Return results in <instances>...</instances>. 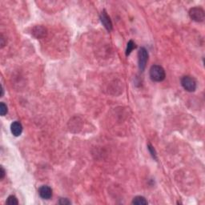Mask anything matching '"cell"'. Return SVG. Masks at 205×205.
<instances>
[{
  "label": "cell",
  "mask_w": 205,
  "mask_h": 205,
  "mask_svg": "<svg viewBox=\"0 0 205 205\" xmlns=\"http://www.w3.org/2000/svg\"><path fill=\"white\" fill-rule=\"evenodd\" d=\"M150 78L154 82H161L165 79V72L164 69L159 65H153L150 68Z\"/></svg>",
  "instance_id": "obj_1"
},
{
  "label": "cell",
  "mask_w": 205,
  "mask_h": 205,
  "mask_svg": "<svg viewBox=\"0 0 205 205\" xmlns=\"http://www.w3.org/2000/svg\"><path fill=\"white\" fill-rule=\"evenodd\" d=\"M181 85L188 92H193L196 89V81L191 76H184L181 80Z\"/></svg>",
  "instance_id": "obj_2"
},
{
  "label": "cell",
  "mask_w": 205,
  "mask_h": 205,
  "mask_svg": "<svg viewBox=\"0 0 205 205\" xmlns=\"http://www.w3.org/2000/svg\"><path fill=\"white\" fill-rule=\"evenodd\" d=\"M148 60V53L146 48L141 47L138 52V63L139 68L141 72H144L146 67L147 62Z\"/></svg>",
  "instance_id": "obj_3"
},
{
  "label": "cell",
  "mask_w": 205,
  "mask_h": 205,
  "mask_svg": "<svg viewBox=\"0 0 205 205\" xmlns=\"http://www.w3.org/2000/svg\"><path fill=\"white\" fill-rule=\"evenodd\" d=\"M189 15L192 20L203 22L204 19V10L200 7H193L190 10Z\"/></svg>",
  "instance_id": "obj_4"
},
{
  "label": "cell",
  "mask_w": 205,
  "mask_h": 205,
  "mask_svg": "<svg viewBox=\"0 0 205 205\" xmlns=\"http://www.w3.org/2000/svg\"><path fill=\"white\" fill-rule=\"evenodd\" d=\"M100 20H101V23H102V25L104 26V27L108 31L112 30V23H111L110 17L108 15V14H107L105 10H103L102 14L100 15Z\"/></svg>",
  "instance_id": "obj_5"
},
{
  "label": "cell",
  "mask_w": 205,
  "mask_h": 205,
  "mask_svg": "<svg viewBox=\"0 0 205 205\" xmlns=\"http://www.w3.org/2000/svg\"><path fill=\"white\" fill-rule=\"evenodd\" d=\"M38 194L40 195V197L44 199V200H49L52 196V189L49 186L44 185V186L39 187Z\"/></svg>",
  "instance_id": "obj_6"
},
{
  "label": "cell",
  "mask_w": 205,
  "mask_h": 205,
  "mask_svg": "<svg viewBox=\"0 0 205 205\" xmlns=\"http://www.w3.org/2000/svg\"><path fill=\"white\" fill-rule=\"evenodd\" d=\"M10 131H11V133L15 136H20L22 134V131H23V126H22L20 122H18V121L13 122L10 125Z\"/></svg>",
  "instance_id": "obj_7"
},
{
  "label": "cell",
  "mask_w": 205,
  "mask_h": 205,
  "mask_svg": "<svg viewBox=\"0 0 205 205\" xmlns=\"http://www.w3.org/2000/svg\"><path fill=\"white\" fill-rule=\"evenodd\" d=\"M33 35L36 38H43L46 35V29L41 27V26H37L33 29Z\"/></svg>",
  "instance_id": "obj_8"
},
{
  "label": "cell",
  "mask_w": 205,
  "mask_h": 205,
  "mask_svg": "<svg viewBox=\"0 0 205 205\" xmlns=\"http://www.w3.org/2000/svg\"><path fill=\"white\" fill-rule=\"evenodd\" d=\"M132 204L137 205H146L147 204V201L144 196H136L132 200Z\"/></svg>",
  "instance_id": "obj_9"
},
{
  "label": "cell",
  "mask_w": 205,
  "mask_h": 205,
  "mask_svg": "<svg viewBox=\"0 0 205 205\" xmlns=\"http://www.w3.org/2000/svg\"><path fill=\"white\" fill-rule=\"evenodd\" d=\"M136 44L134 43L132 40H130V41L128 43V46H127V50H126V55L128 56L129 55L131 54V52L132 51L134 48H136Z\"/></svg>",
  "instance_id": "obj_10"
},
{
  "label": "cell",
  "mask_w": 205,
  "mask_h": 205,
  "mask_svg": "<svg viewBox=\"0 0 205 205\" xmlns=\"http://www.w3.org/2000/svg\"><path fill=\"white\" fill-rule=\"evenodd\" d=\"M6 203L9 205L18 204V200H17V198H16L15 195H10V196L7 198V202Z\"/></svg>",
  "instance_id": "obj_11"
},
{
  "label": "cell",
  "mask_w": 205,
  "mask_h": 205,
  "mask_svg": "<svg viewBox=\"0 0 205 205\" xmlns=\"http://www.w3.org/2000/svg\"><path fill=\"white\" fill-rule=\"evenodd\" d=\"M7 113V107L4 102H1L0 103V114L2 116H4Z\"/></svg>",
  "instance_id": "obj_12"
},
{
  "label": "cell",
  "mask_w": 205,
  "mask_h": 205,
  "mask_svg": "<svg viewBox=\"0 0 205 205\" xmlns=\"http://www.w3.org/2000/svg\"><path fill=\"white\" fill-rule=\"evenodd\" d=\"M147 148H148L149 151L151 152V156H152V157H153L154 159H157V158H156V151H155V149H154L153 147L151 146V144H148V145H147Z\"/></svg>",
  "instance_id": "obj_13"
},
{
  "label": "cell",
  "mask_w": 205,
  "mask_h": 205,
  "mask_svg": "<svg viewBox=\"0 0 205 205\" xmlns=\"http://www.w3.org/2000/svg\"><path fill=\"white\" fill-rule=\"evenodd\" d=\"M59 204L61 205H67V204H71L72 203L71 201L68 200V199H63V198H61L59 201Z\"/></svg>",
  "instance_id": "obj_14"
},
{
  "label": "cell",
  "mask_w": 205,
  "mask_h": 205,
  "mask_svg": "<svg viewBox=\"0 0 205 205\" xmlns=\"http://www.w3.org/2000/svg\"><path fill=\"white\" fill-rule=\"evenodd\" d=\"M1 176H0V179H3V178H4V176H5V170L3 169V167H1Z\"/></svg>",
  "instance_id": "obj_15"
},
{
  "label": "cell",
  "mask_w": 205,
  "mask_h": 205,
  "mask_svg": "<svg viewBox=\"0 0 205 205\" xmlns=\"http://www.w3.org/2000/svg\"><path fill=\"white\" fill-rule=\"evenodd\" d=\"M1 45H2V47H3L4 46V45H5V44H4V38L3 37V35H1Z\"/></svg>",
  "instance_id": "obj_16"
},
{
  "label": "cell",
  "mask_w": 205,
  "mask_h": 205,
  "mask_svg": "<svg viewBox=\"0 0 205 205\" xmlns=\"http://www.w3.org/2000/svg\"><path fill=\"white\" fill-rule=\"evenodd\" d=\"M0 90H1V94H0V97H2L3 95V88L2 87V85L0 86Z\"/></svg>",
  "instance_id": "obj_17"
}]
</instances>
